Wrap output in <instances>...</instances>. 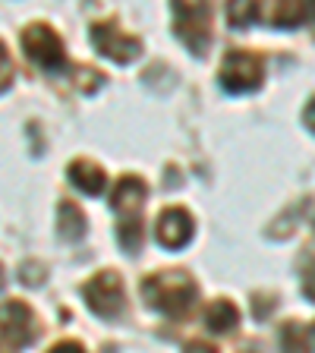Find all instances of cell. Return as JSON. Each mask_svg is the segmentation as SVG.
Returning <instances> with one entry per match:
<instances>
[{
  "label": "cell",
  "mask_w": 315,
  "mask_h": 353,
  "mask_svg": "<svg viewBox=\"0 0 315 353\" xmlns=\"http://www.w3.org/2000/svg\"><path fill=\"white\" fill-rule=\"evenodd\" d=\"M142 294H145L152 309H158V312H164V316H170V319H180L196 306L199 287H196V281L183 272H158V274H152V278H145Z\"/></svg>",
  "instance_id": "obj_1"
},
{
  "label": "cell",
  "mask_w": 315,
  "mask_h": 353,
  "mask_svg": "<svg viewBox=\"0 0 315 353\" xmlns=\"http://www.w3.org/2000/svg\"><path fill=\"white\" fill-rule=\"evenodd\" d=\"M22 48H26V57L35 66H41L44 73H60V70H66L63 41H60V35L51 26H44V22L29 26V29L22 32Z\"/></svg>",
  "instance_id": "obj_2"
},
{
  "label": "cell",
  "mask_w": 315,
  "mask_h": 353,
  "mask_svg": "<svg viewBox=\"0 0 315 353\" xmlns=\"http://www.w3.org/2000/svg\"><path fill=\"white\" fill-rule=\"evenodd\" d=\"M265 76V60L256 51H230L221 63V85L243 95V92H252V88L262 85Z\"/></svg>",
  "instance_id": "obj_3"
},
{
  "label": "cell",
  "mask_w": 315,
  "mask_h": 353,
  "mask_svg": "<svg viewBox=\"0 0 315 353\" xmlns=\"http://www.w3.org/2000/svg\"><path fill=\"white\" fill-rule=\"evenodd\" d=\"M174 19H176V35L183 38L196 54H205L208 41H212L205 0H174Z\"/></svg>",
  "instance_id": "obj_4"
},
{
  "label": "cell",
  "mask_w": 315,
  "mask_h": 353,
  "mask_svg": "<svg viewBox=\"0 0 315 353\" xmlns=\"http://www.w3.org/2000/svg\"><path fill=\"white\" fill-rule=\"evenodd\" d=\"M88 309L101 319H114L123 312V281L117 272H98L95 278L82 287Z\"/></svg>",
  "instance_id": "obj_5"
},
{
  "label": "cell",
  "mask_w": 315,
  "mask_h": 353,
  "mask_svg": "<svg viewBox=\"0 0 315 353\" xmlns=\"http://www.w3.org/2000/svg\"><path fill=\"white\" fill-rule=\"evenodd\" d=\"M92 41H95L98 54H104L108 60L114 63H132V60L142 54V41L136 35H126L120 26L114 22H95L92 29H88Z\"/></svg>",
  "instance_id": "obj_6"
},
{
  "label": "cell",
  "mask_w": 315,
  "mask_h": 353,
  "mask_svg": "<svg viewBox=\"0 0 315 353\" xmlns=\"http://www.w3.org/2000/svg\"><path fill=\"white\" fill-rule=\"evenodd\" d=\"M38 338L35 312L22 300H10L0 306V344L7 347H29Z\"/></svg>",
  "instance_id": "obj_7"
},
{
  "label": "cell",
  "mask_w": 315,
  "mask_h": 353,
  "mask_svg": "<svg viewBox=\"0 0 315 353\" xmlns=\"http://www.w3.org/2000/svg\"><path fill=\"white\" fill-rule=\"evenodd\" d=\"M154 236L167 250H183L192 240V218L186 208H164L154 224Z\"/></svg>",
  "instance_id": "obj_8"
},
{
  "label": "cell",
  "mask_w": 315,
  "mask_h": 353,
  "mask_svg": "<svg viewBox=\"0 0 315 353\" xmlns=\"http://www.w3.org/2000/svg\"><path fill=\"white\" fill-rule=\"evenodd\" d=\"M145 196H148L145 180H142V176H136V174H126V176H120L117 183H114V192H110V205L117 208L120 214H139Z\"/></svg>",
  "instance_id": "obj_9"
},
{
  "label": "cell",
  "mask_w": 315,
  "mask_h": 353,
  "mask_svg": "<svg viewBox=\"0 0 315 353\" xmlns=\"http://www.w3.org/2000/svg\"><path fill=\"white\" fill-rule=\"evenodd\" d=\"M70 183H73L79 192H85V196H98V192H104L108 176H104V170L98 168L95 161L79 158V161L70 164Z\"/></svg>",
  "instance_id": "obj_10"
},
{
  "label": "cell",
  "mask_w": 315,
  "mask_h": 353,
  "mask_svg": "<svg viewBox=\"0 0 315 353\" xmlns=\"http://www.w3.org/2000/svg\"><path fill=\"white\" fill-rule=\"evenodd\" d=\"M205 325H208V331H214V334H227V331H234L236 325H240V309H236V303L214 300L212 306L205 309Z\"/></svg>",
  "instance_id": "obj_11"
},
{
  "label": "cell",
  "mask_w": 315,
  "mask_h": 353,
  "mask_svg": "<svg viewBox=\"0 0 315 353\" xmlns=\"http://www.w3.org/2000/svg\"><path fill=\"white\" fill-rule=\"evenodd\" d=\"M57 212H60V234H63V240H82L85 236V214H82V208L76 205L73 199H63Z\"/></svg>",
  "instance_id": "obj_12"
},
{
  "label": "cell",
  "mask_w": 315,
  "mask_h": 353,
  "mask_svg": "<svg viewBox=\"0 0 315 353\" xmlns=\"http://www.w3.org/2000/svg\"><path fill=\"white\" fill-rule=\"evenodd\" d=\"M117 240H120V246H123L126 252L142 250V240H145V234H142L139 214H123V221L117 224Z\"/></svg>",
  "instance_id": "obj_13"
},
{
  "label": "cell",
  "mask_w": 315,
  "mask_h": 353,
  "mask_svg": "<svg viewBox=\"0 0 315 353\" xmlns=\"http://www.w3.org/2000/svg\"><path fill=\"white\" fill-rule=\"evenodd\" d=\"M227 19L230 26H252L258 19V0H230L227 3Z\"/></svg>",
  "instance_id": "obj_14"
},
{
  "label": "cell",
  "mask_w": 315,
  "mask_h": 353,
  "mask_svg": "<svg viewBox=\"0 0 315 353\" xmlns=\"http://www.w3.org/2000/svg\"><path fill=\"white\" fill-rule=\"evenodd\" d=\"M281 344L290 347V350H306L312 341H309V334L300 325H284V328H281Z\"/></svg>",
  "instance_id": "obj_15"
},
{
  "label": "cell",
  "mask_w": 315,
  "mask_h": 353,
  "mask_svg": "<svg viewBox=\"0 0 315 353\" xmlns=\"http://www.w3.org/2000/svg\"><path fill=\"white\" fill-rule=\"evenodd\" d=\"M10 85H13V57L0 41V92H7Z\"/></svg>",
  "instance_id": "obj_16"
},
{
  "label": "cell",
  "mask_w": 315,
  "mask_h": 353,
  "mask_svg": "<svg viewBox=\"0 0 315 353\" xmlns=\"http://www.w3.org/2000/svg\"><path fill=\"white\" fill-rule=\"evenodd\" d=\"M303 294H306L309 300L315 303V262L309 265L306 272H303Z\"/></svg>",
  "instance_id": "obj_17"
},
{
  "label": "cell",
  "mask_w": 315,
  "mask_h": 353,
  "mask_svg": "<svg viewBox=\"0 0 315 353\" xmlns=\"http://www.w3.org/2000/svg\"><path fill=\"white\" fill-rule=\"evenodd\" d=\"M303 123H306L309 132H315V98L306 104V108H303Z\"/></svg>",
  "instance_id": "obj_18"
},
{
  "label": "cell",
  "mask_w": 315,
  "mask_h": 353,
  "mask_svg": "<svg viewBox=\"0 0 315 353\" xmlns=\"http://www.w3.org/2000/svg\"><path fill=\"white\" fill-rule=\"evenodd\" d=\"M54 350H82V344L79 341H66V344L60 341V344H54Z\"/></svg>",
  "instance_id": "obj_19"
},
{
  "label": "cell",
  "mask_w": 315,
  "mask_h": 353,
  "mask_svg": "<svg viewBox=\"0 0 315 353\" xmlns=\"http://www.w3.org/2000/svg\"><path fill=\"white\" fill-rule=\"evenodd\" d=\"M3 281H7V274H3V265H0V287H3Z\"/></svg>",
  "instance_id": "obj_20"
},
{
  "label": "cell",
  "mask_w": 315,
  "mask_h": 353,
  "mask_svg": "<svg viewBox=\"0 0 315 353\" xmlns=\"http://www.w3.org/2000/svg\"><path fill=\"white\" fill-rule=\"evenodd\" d=\"M309 341H312V344H315V325H312V331H309Z\"/></svg>",
  "instance_id": "obj_21"
}]
</instances>
